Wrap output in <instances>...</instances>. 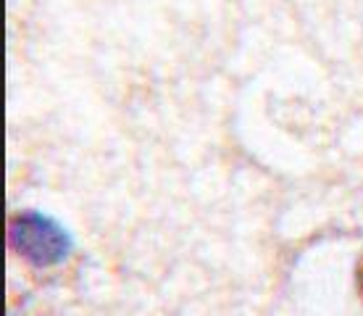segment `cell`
<instances>
[{
    "label": "cell",
    "mask_w": 363,
    "mask_h": 316,
    "mask_svg": "<svg viewBox=\"0 0 363 316\" xmlns=\"http://www.w3.org/2000/svg\"><path fill=\"white\" fill-rule=\"evenodd\" d=\"M11 251L32 266H53L72 253V237L64 227L40 211H21L9 222Z\"/></svg>",
    "instance_id": "obj_1"
},
{
    "label": "cell",
    "mask_w": 363,
    "mask_h": 316,
    "mask_svg": "<svg viewBox=\"0 0 363 316\" xmlns=\"http://www.w3.org/2000/svg\"><path fill=\"white\" fill-rule=\"evenodd\" d=\"M361 290H363V269H361Z\"/></svg>",
    "instance_id": "obj_2"
}]
</instances>
